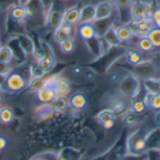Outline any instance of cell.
Returning a JSON list of instances; mask_svg holds the SVG:
<instances>
[{
	"label": "cell",
	"mask_w": 160,
	"mask_h": 160,
	"mask_svg": "<svg viewBox=\"0 0 160 160\" xmlns=\"http://www.w3.org/2000/svg\"><path fill=\"white\" fill-rule=\"evenodd\" d=\"M31 78L29 67L20 66L18 69L8 72L0 91L9 94H18L31 85Z\"/></svg>",
	"instance_id": "obj_1"
},
{
	"label": "cell",
	"mask_w": 160,
	"mask_h": 160,
	"mask_svg": "<svg viewBox=\"0 0 160 160\" xmlns=\"http://www.w3.org/2000/svg\"><path fill=\"white\" fill-rule=\"evenodd\" d=\"M65 10V0H53L45 15V27L55 31L62 23Z\"/></svg>",
	"instance_id": "obj_2"
},
{
	"label": "cell",
	"mask_w": 160,
	"mask_h": 160,
	"mask_svg": "<svg viewBox=\"0 0 160 160\" xmlns=\"http://www.w3.org/2000/svg\"><path fill=\"white\" fill-rule=\"evenodd\" d=\"M148 134L142 130H136L127 141V152L129 156H138L146 152Z\"/></svg>",
	"instance_id": "obj_3"
},
{
	"label": "cell",
	"mask_w": 160,
	"mask_h": 160,
	"mask_svg": "<svg viewBox=\"0 0 160 160\" xmlns=\"http://www.w3.org/2000/svg\"><path fill=\"white\" fill-rule=\"evenodd\" d=\"M119 89L124 96L135 98L140 94L141 84L139 78L133 73L127 74L121 80L119 85Z\"/></svg>",
	"instance_id": "obj_4"
},
{
	"label": "cell",
	"mask_w": 160,
	"mask_h": 160,
	"mask_svg": "<svg viewBox=\"0 0 160 160\" xmlns=\"http://www.w3.org/2000/svg\"><path fill=\"white\" fill-rule=\"evenodd\" d=\"M56 78L48 79L35 92L36 98L40 102L46 103L52 102L58 96L56 88Z\"/></svg>",
	"instance_id": "obj_5"
},
{
	"label": "cell",
	"mask_w": 160,
	"mask_h": 160,
	"mask_svg": "<svg viewBox=\"0 0 160 160\" xmlns=\"http://www.w3.org/2000/svg\"><path fill=\"white\" fill-rule=\"evenodd\" d=\"M130 12H131L132 21H139V20L152 18V4L148 2L142 1V0L133 2Z\"/></svg>",
	"instance_id": "obj_6"
},
{
	"label": "cell",
	"mask_w": 160,
	"mask_h": 160,
	"mask_svg": "<svg viewBox=\"0 0 160 160\" xmlns=\"http://www.w3.org/2000/svg\"><path fill=\"white\" fill-rule=\"evenodd\" d=\"M40 42L42 49H43L44 56L42 59L38 60V62L44 72L45 73H48L52 70L56 65V56H55L54 50L48 42L44 40H40Z\"/></svg>",
	"instance_id": "obj_7"
},
{
	"label": "cell",
	"mask_w": 160,
	"mask_h": 160,
	"mask_svg": "<svg viewBox=\"0 0 160 160\" xmlns=\"http://www.w3.org/2000/svg\"><path fill=\"white\" fill-rule=\"evenodd\" d=\"M128 24L131 28L134 36H138L139 38L146 37L148 33L151 31V30L156 27L152 18L139 20V21L131 20V22H128Z\"/></svg>",
	"instance_id": "obj_8"
},
{
	"label": "cell",
	"mask_w": 160,
	"mask_h": 160,
	"mask_svg": "<svg viewBox=\"0 0 160 160\" xmlns=\"http://www.w3.org/2000/svg\"><path fill=\"white\" fill-rule=\"evenodd\" d=\"M134 74L138 78H143L144 80L148 78H156L157 73V67L150 61H142L138 65L134 66Z\"/></svg>",
	"instance_id": "obj_9"
},
{
	"label": "cell",
	"mask_w": 160,
	"mask_h": 160,
	"mask_svg": "<svg viewBox=\"0 0 160 160\" xmlns=\"http://www.w3.org/2000/svg\"><path fill=\"white\" fill-rule=\"evenodd\" d=\"M96 120L104 129L110 130L115 125L117 116L113 109H106L98 112Z\"/></svg>",
	"instance_id": "obj_10"
},
{
	"label": "cell",
	"mask_w": 160,
	"mask_h": 160,
	"mask_svg": "<svg viewBox=\"0 0 160 160\" xmlns=\"http://www.w3.org/2000/svg\"><path fill=\"white\" fill-rule=\"evenodd\" d=\"M68 99L69 107L77 112L84 110L88 104L87 95L81 92H73Z\"/></svg>",
	"instance_id": "obj_11"
},
{
	"label": "cell",
	"mask_w": 160,
	"mask_h": 160,
	"mask_svg": "<svg viewBox=\"0 0 160 160\" xmlns=\"http://www.w3.org/2000/svg\"><path fill=\"white\" fill-rule=\"evenodd\" d=\"M78 34L80 38L82 39L84 42L99 37L95 24L92 22L79 23V26L78 28Z\"/></svg>",
	"instance_id": "obj_12"
},
{
	"label": "cell",
	"mask_w": 160,
	"mask_h": 160,
	"mask_svg": "<svg viewBox=\"0 0 160 160\" xmlns=\"http://www.w3.org/2000/svg\"><path fill=\"white\" fill-rule=\"evenodd\" d=\"M80 9L78 6H71L65 10L62 23L69 26L73 27L79 23Z\"/></svg>",
	"instance_id": "obj_13"
},
{
	"label": "cell",
	"mask_w": 160,
	"mask_h": 160,
	"mask_svg": "<svg viewBox=\"0 0 160 160\" xmlns=\"http://www.w3.org/2000/svg\"><path fill=\"white\" fill-rule=\"evenodd\" d=\"M112 12V6L109 1H102L95 6V17L94 20L108 19Z\"/></svg>",
	"instance_id": "obj_14"
},
{
	"label": "cell",
	"mask_w": 160,
	"mask_h": 160,
	"mask_svg": "<svg viewBox=\"0 0 160 160\" xmlns=\"http://www.w3.org/2000/svg\"><path fill=\"white\" fill-rule=\"evenodd\" d=\"M9 17L17 23H22L28 19V12L25 6L15 5L10 8L9 11Z\"/></svg>",
	"instance_id": "obj_15"
},
{
	"label": "cell",
	"mask_w": 160,
	"mask_h": 160,
	"mask_svg": "<svg viewBox=\"0 0 160 160\" xmlns=\"http://www.w3.org/2000/svg\"><path fill=\"white\" fill-rule=\"evenodd\" d=\"M16 38L25 54H32L34 48V40L29 35L25 34H18L16 35Z\"/></svg>",
	"instance_id": "obj_16"
},
{
	"label": "cell",
	"mask_w": 160,
	"mask_h": 160,
	"mask_svg": "<svg viewBox=\"0 0 160 160\" xmlns=\"http://www.w3.org/2000/svg\"><path fill=\"white\" fill-rule=\"evenodd\" d=\"M72 33H73V27L62 23L55 30V40L58 44H60L62 41L72 36Z\"/></svg>",
	"instance_id": "obj_17"
},
{
	"label": "cell",
	"mask_w": 160,
	"mask_h": 160,
	"mask_svg": "<svg viewBox=\"0 0 160 160\" xmlns=\"http://www.w3.org/2000/svg\"><path fill=\"white\" fill-rule=\"evenodd\" d=\"M104 39L100 38V37L90 39L88 41H85L86 45L88 47L89 50L92 54L95 56H102V52H104Z\"/></svg>",
	"instance_id": "obj_18"
},
{
	"label": "cell",
	"mask_w": 160,
	"mask_h": 160,
	"mask_svg": "<svg viewBox=\"0 0 160 160\" xmlns=\"http://www.w3.org/2000/svg\"><path fill=\"white\" fill-rule=\"evenodd\" d=\"M102 38L106 42L109 47H117L120 46L122 42L117 37V34L116 33L115 28L113 25L109 27L107 30L102 34Z\"/></svg>",
	"instance_id": "obj_19"
},
{
	"label": "cell",
	"mask_w": 160,
	"mask_h": 160,
	"mask_svg": "<svg viewBox=\"0 0 160 160\" xmlns=\"http://www.w3.org/2000/svg\"><path fill=\"white\" fill-rule=\"evenodd\" d=\"M95 6L92 5H86L80 9L79 23L92 22L95 20Z\"/></svg>",
	"instance_id": "obj_20"
},
{
	"label": "cell",
	"mask_w": 160,
	"mask_h": 160,
	"mask_svg": "<svg viewBox=\"0 0 160 160\" xmlns=\"http://www.w3.org/2000/svg\"><path fill=\"white\" fill-rule=\"evenodd\" d=\"M117 37L121 42H129L134 37L132 31L128 23H124L115 28Z\"/></svg>",
	"instance_id": "obj_21"
},
{
	"label": "cell",
	"mask_w": 160,
	"mask_h": 160,
	"mask_svg": "<svg viewBox=\"0 0 160 160\" xmlns=\"http://www.w3.org/2000/svg\"><path fill=\"white\" fill-rule=\"evenodd\" d=\"M126 60L128 63L132 66H137L139 63L143 61V56H142V52L139 51L138 49H134V48H131L128 49L126 52Z\"/></svg>",
	"instance_id": "obj_22"
},
{
	"label": "cell",
	"mask_w": 160,
	"mask_h": 160,
	"mask_svg": "<svg viewBox=\"0 0 160 160\" xmlns=\"http://www.w3.org/2000/svg\"><path fill=\"white\" fill-rule=\"evenodd\" d=\"M15 113L12 109L9 106H2L0 108V123L3 125H9L13 122Z\"/></svg>",
	"instance_id": "obj_23"
},
{
	"label": "cell",
	"mask_w": 160,
	"mask_h": 160,
	"mask_svg": "<svg viewBox=\"0 0 160 160\" xmlns=\"http://www.w3.org/2000/svg\"><path fill=\"white\" fill-rule=\"evenodd\" d=\"M145 95L144 97H138V95L133 98L131 104V111L137 114H140L145 111L147 107Z\"/></svg>",
	"instance_id": "obj_24"
},
{
	"label": "cell",
	"mask_w": 160,
	"mask_h": 160,
	"mask_svg": "<svg viewBox=\"0 0 160 160\" xmlns=\"http://www.w3.org/2000/svg\"><path fill=\"white\" fill-rule=\"evenodd\" d=\"M56 88L58 95H66L71 88V84L66 78L56 80Z\"/></svg>",
	"instance_id": "obj_25"
},
{
	"label": "cell",
	"mask_w": 160,
	"mask_h": 160,
	"mask_svg": "<svg viewBox=\"0 0 160 160\" xmlns=\"http://www.w3.org/2000/svg\"><path fill=\"white\" fill-rule=\"evenodd\" d=\"M60 50L63 54L69 55L71 54L74 52L75 48H76V42H75L74 38L73 36L67 38L64 41H62L60 44Z\"/></svg>",
	"instance_id": "obj_26"
},
{
	"label": "cell",
	"mask_w": 160,
	"mask_h": 160,
	"mask_svg": "<svg viewBox=\"0 0 160 160\" xmlns=\"http://www.w3.org/2000/svg\"><path fill=\"white\" fill-rule=\"evenodd\" d=\"M147 106L153 110H160V96L158 94L149 93L147 92L145 95Z\"/></svg>",
	"instance_id": "obj_27"
},
{
	"label": "cell",
	"mask_w": 160,
	"mask_h": 160,
	"mask_svg": "<svg viewBox=\"0 0 160 160\" xmlns=\"http://www.w3.org/2000/svg\"><path fill=\"white\" fill-rule=\"evenodd\" d=\"M144 85L149 93L157 94L160 90V81L156 78H148L144 80Z\"/></svg>",
	"instance_id": "obj_28"
},
{
	"label": "cell",
	"mask_w": 160,
	"mask_h": 160,
	"mask_svg": "<svg viewBox=\"0 0 160 160\" xmlns=\"http://www.w3.org/2000/svg\"><path fill=\"white\" fill-rule=\"evenodd\" d=\"M69 107V99L66 95H58L54 100V110L57 112H64Z\"/></svg>",
	"instance_id": "obj_29"
},
{
	"label": "cell",
	"mask_w": 160,
	"mask_h": 160,
	"mask_svg": "<svg viewBox=\"0 0 160 160\" xmlns=\"http://www.w3.org/2000/svg\"><path fill=\"white\" fill-rule=\"evenodd\" d=\"M138 114L135 113V112H132V111L127 112L122 117L123 123L125 126L128 127V128H133V127H134L138 123Z\"/></svg>",
	"instance_id": "obj_30"
},
{
	"label": "cell",
	"mask_w": 160,
	"mask_h": 160,
	"mask_svg": "<svg viewBox=\"0 0 160 160\" xmlns=\"http://www.w3.org/2000/svg\"><path fill=\"white\" fill-rule=\"evenodd\" d=\"M137 46L142 52H148L154 48L151 41L147 37H140L137 42Z\"/></svg>",
	"instance_id": "obj_31"
},
{
	"label": "cell",
	"mask_w": 160,
	"mask_h": 160,
	"mask_svg": "<svg viewBox=\"0 0 160 160\" xmlns=\"http://www.w3.org/2000/svg\"><path fill=\"white\" fill-rule=\"evenodd\" d=\"M12 56H13V53L10 47L8 45L2 46V48L0 49V63H9L12 60Z\"/></svg>",
	"instance_id": "obj_32"
},
{
	"label": "cell",
	"mask_w": 160,
	"mask_h": 160,
	"mask_svg": "<svg viewBox=\"0 0 160 160\" xmlns=\"http://www.w3.org/2000/svg\"><path fill=\"white\" fill-rule=\"evenodd\" d=\"M154 48H160V28L155 27L147 35Z\"/></svg>",
	"instance_id": "obj_33"
},
{
	"label": "cell",
	"mask_w": 160,
	"mask_h": 160,
	"mask_svg": "<svg viewBox=\"0 0 160 160\" xmlns=\"http://www.w3.org/2000/svg\"><path fill=\"white\" fill-rule=\"evenodd\" d=\"M29 69L30 73H31V76L33 79H39V78H42L45 74L44 70H42V67L38 64V60L36 62H33L29 67Z\"/></svg>",
	"instance_id": "obj_34"
},
{
	"label": "cell",
	"mask_w": 160,
	"mask_h": 160,
	"mask_svg": "<svg viewBox=\"0 0 160 160\" xmlns=\"http://www.w3.org/2000/svg\"><path fill=\"white\" fill-rule=\"evenodd\" d=\"M75 152L70 148H64L58 155L57 160H73Z\"/></svg>",
	"instance_id": "obj_35"
},
{
	"label": "cell",
	"mask_w": 160,
	"mask_h": 160,
	"mask_svg": "<svg viewBox=\"0 0 160 160\" xmlns=\"http://www.w3.org/2000/svg\"><path fill=\"white\" fill-rule=\"evenodd\" d=\"M114 5L119 10H126L131 9L133 0H112Z\"/></svg>",
	"instance_id": "obj_36"
},
{
	"label": "cell",
	"mask_w": 160,
	"mask_h": 160,
	"mask_svg": "<svg viewBox=\"0 0 160 160\" xmlns=\"http://www.w3.org/2000/svg\"><path fill=\"white\" fill-rule=\"evenodd\" d=\"M53 111H54V108L52 106H49V105H45V106H42L38 108V109L37 110V115H38L40 117H45L52 115Z\"/></svg>",
	"instance_id": "obj_37"
},
{
	"label": "cell",
	"mask_w": 160,
	"mask_h": 160,
	"mask_svg": "<svg viewBox=\"0 0 160 160\" xmlns=\"http://www.w3.org/2000/svg\"><path fill=\"white\" fill-rule=\"evenodd\" d=\"M152 20L155 26L160 28V6L156 7L154 11H152Z\"/></svg>",
	"instance_id": "obj_38"
},
{
	"label": "cell",
	"mask_w": 160,
	"mask_h": 160,
	"mask_svg": "<svg viewBox=\"0 0 160 160\" xmlns=\"http://www.w3.org/2000/svg\"><path fill=\"white\" fill-rule=\"evenodd\" d=\"M147 151H148L147 160H160V151L158 148H152Z\"/></svg>",
	"instance_id": "obj_39"
},
{
	"label": "cell",
	"mask_w": 160,
	"mask_h": 160,
	"mask_svg": "<svg viewBox=\"0 0 160 160\" xmlns=\"http://www.w3.org/2000/svg\"><path fill=\"white\" fill-rule=\"evenodd\" d=\"M72 72L75 75H81L84 73V70H83V68L81 66H74V67H73Z\"/></svg>",
	"instance_id": "obj_40"
},
{
	"label": "cell",
	"mask_w": 160,
	"mask_h": 160,
	"mask_svg": "<svg viewBox=\"0 0 160 160\" xmlns=\"http://www.w3.org/2000/svg\"><path fill=\"white\" fill-rule=\"evenodd\" d=\"M6 145H7V139L5 137L0 135V152L5 149Z\"/></svg>",
	"instance_id": "obj_41"
},
{
	"label": "cell",
	"mask_w": 160,
	"mask_h": 160,
	"mask_svg": "<svg viewBox=\"0 0 160 160\" xmlns=\"http://www.w3.org/2000/svg\"><path fill=\"white\" fill-rule=\"evenodd\" d=\"M8 72L6 73H3V72H0V89H1V87L2 86L3 83H4L5 80H6V75H7Z\"/></svg>",
	"instance_id": "obj_42"
},
{
	"label": "cell",
	"mask_w": 160,
	"mask_h": 160,
	"mask_svg": "<svg viewBox=\"0 0 160 160\" xmlns=\"http://www.w3.org/2000/svg\"><path fill=\"white\" fill-rule=\"evenodd\" d=\"M85 77H86V78H88V80H92V79H93L94 77H95V73L92 71L90 72V70H88V71H86L85 72Z\"/></svg>",
	"instance_id": "obj_43"
},
{
	"label": "cell",
	"mask_w": 160,
	"mask_h": 160,
	"mask_svg": "<svg viewBox=\"0 0 160 160\" xmlns=\"http://www.w3.org/2000/svg\"><path fill=\"white\" fill-rule=\"evenodd\" d=\"M31 1V0H18V3L19 5H20V6H26L27 5L29 4Z\"/></svg>",
	"instance_id": "obj_44"
},
{
	"label": "cell",
	"mask_w": 160,
	"mask_h": 160,
	"mask_svg": "<svg viewBox=\"0 0 160 160\" xmlns=\"http://www.w3.org/2000/svg\"><path fill=\"white\" fill-rule=\"evenodd\" d=\"M155 120L160 125V110H158L156 112V116H155Z\"/></svg>",
	"instance_id": "obj_45"
},
{
	"label": "cell",
	"mask_w": 160,
	"mask_h": 160,
	"mask_svg": "<svg viewBox=\"0 0 160 160\" xmlns=\"http://www.w3.org/2000/svg\"><path fill=\"white\" fill-rule=\"evenodd\" d=\"M3 100H4V97H3L2 93V91H0V106L2 104Z\"/></svg>",
	"instance_id": "obj_46"
},
{
	"label": "cell",
	"mask_w": 160,
	"mask_h": 160,
	"mask_svg": "<svg viewBox=\"0 0 160 160\" xmlns=\"http://www.w3.org/2000/svg\"><path fill=\"white\" fill-rule=\"evenodd\" d=\"M2 46H3V45H2V41L0 40V49H1V48H2Z\"/></svg>",
	"instance_id": "obj_47"
},
{
	"label": "cell",
	"mask_w": 160,
	"mask_h": 160,
	"mask_svg": "<svg viewBox=\"0 0 160 160\" xmlns=\"http://www.w3.org/2000/svg\"><path fill=\"white\" fill-rule=\"evenodd\" d=\"M35 160H45V159H42V158H38V159H36Z\"/></svg>",
	"instance_id": "obj_48"
},
{
	"label": "cell",
	"mask_w": 160,
	"mask_h": 160,
	"mask_svg": "<svg viewBox=\"0 0 160 160\" xmlns=\"http://www.w3.org/2000/svg\"><path fill=\"white\" fill-rule=\"evenodd\" d=\"M157 94H158V95H159V96H160V90H159V92H158V93H157Z\"/></svg>",
	"instance_id": "obj_49"
},
{
	"label": "cell",
	"mask_w": 160,
	"mask_h": 160,
	"mask_svg": "<svg viewBox=\"0 0 160 160\" xmlns=\"http://www.w3.org/2000/svg\"><path fill=\"white\" fill-rule=\"evenodd\" d=\"M0 35H1V30H0Z\"/></svg>",
	"instance_id": "obj_50"
},
{
	"label": "cell",
	"mask_w": 160,
	"mask_h": 160,
	"mask_svg": "<svg viewBox=\"0 0 160 160\" xmlns=\"http://www.w3.org/2000/svg\"><path fill=\"white\" fill-rule=\"evenodd\" d=\"M158 80H159V81H160V78H159V79H158Z\"/></svg>",
	"instance_id": "obj_51"
}]
</instances>
